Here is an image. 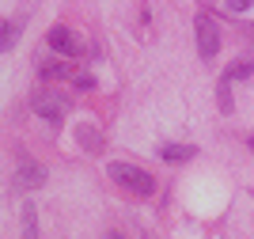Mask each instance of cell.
Wrapping results in <instances>:
<instances>
[{
	"label": "cell",
	"mask_w": 254,
	"mask_h": 239,
	"mask_svg": "<svg viewBox=\"0 0 254 239\" xmlns=\"http://www.w3.org/2000/svg\"><path fill=\"white\" fill-rule=\"evenodd\" d=\"M106 171H110V178H114L118 186H126L129 194H137V198H148L152 190H156V178H152L144 167H133V163H110Z\"/></svg>",
	"instance_id": "cell-1"
},
{
	"label": "cell",
	"mask_w": 254,
	"mask_h": 239,
	"mask_svg": "<svg viewBox=\"0 0 254 239\" xmlns=\"http://www.w3.org/2000/svg\"><path fill=\"white\" fill-rule=\"evenodd\" d=\"M193 31H197V53H201L205 61H212V57H216V50H220V27H216V19H212V15H205V11H197Z\"/></svg>",
	"instance_id": "cell-2"
},
{
	"label": "cell",
	"mask_w": 254,
	"mask_h": 239,
	"mask_svg": "<svg viewBox=\"0 0 254 239\" xmlns=\"http://www.w3.org/2000/svg\"><path fill=\"white\" fill-rule=\"evenodd\" d=\"M46 42H50V50L61 53V57H84V38L76 31H68V27H50Z\"/></svg>",
	"instance_id": "cell-3"
},
{
	"label": "cell",
	"mask_w": 254,
	"mask_h": 239,
	"mask_svg": "<svg viewBox=\"0 0 254 239\" xmlns=\"http://www.w3.org/2000/svg\"><path fill=\"white\" fill-rule=\"evenodd\" d=\"M34 114L57 125V122H61L64 114H68V99H64V95H53V91H42V95H34Z\"/></svg>",
	"instance_id": "cell-4"
},
{
	"label": "cell",
	"mask_w": 254,
	"mask_h": 239,
	"mask_svg": "<svg viewBox=\"0 0 254 239\" xmlns=\"http://www.w3.org/2000/svg\"><path fill=\"white\" fill-rule=\"evenodd\" d=\"M15 182H19V190H38V186H46V167L34 163L31 156H23V159H19V171H15Z\"/></svg>",
	"instance_id": "cell-5"
},
{
	"label": "cell",
	"mask_w": 254,
	"mask_h": 239,
	"mask_svg": "<svg viewBox=\"0 0 254 239\" xmlns=\"http://www.w3.org/2000/svg\"><path fill=\"white\" fill-rule=\"evenodd\" d=\"M197 156V148L193 145H163L159 148V159H167V163H186V159Z\"/></svg>",
	"instance_id": "cell-6"
},
{
	"label": "cell",
	"mask_w": 254,
	"mask_h": 239,
	"mask_svg": "<svg viewBox=\"0 0 254 239\" xmlns=\"http://www.w3.org/2000/svg\"><path fill=\"white\" fill-rule=\"evenodd\" d=\"M19 31H23V15H15V19H8V23H0V50H4V53L19 42Z\"/></svg>",
	"instance_id": "cell-7"
},
{
	"label": "cell",
	"mask_w": 254,
	"mask_h": 239,
	"mask_svg": "<svg viewBox=\"0 0 254 239\" xmlns=\"http://www.w3.org/2000/svg\"><path fill=\"white\" fill-rule=\"evenodd\" d=\"M251 73H254V61H251V57H239V61H232V65H228L224 80H247Z\"/></svg>",
	"instance_id": "cell-8"
},
{
	"label": "cell",
	"mask_w": 254,
	"mask_h": 239,
	"mask_svg": "<svg viewBox=\"0 0 254 239\" xmlns=\"http://www.w3.org/2000/svg\"><path fill=\"white\" fill-rule=\"evenodd\" d=\"M76 141H80L87 152H99V148H103V141H99V133L91 129V125H80V129H76Z\"/></svg>",
	"instance_id": "cell-9"
},
{
	"label": "cell",
	"mask_w": 254,
	"mask_h": 239,
	"mask_svg": "<svg viewBox=\"0 0 254 239\" xmlns=\"http://www.w3.org/2000/svg\"><path fill=\"white\" fill-rule=\"evenodd\" d=\"M23 239H38V213H34V205H23Z\"/></svg>",
	"instance_id": "cell-10"
},
{
	"label": "cell",
	"mask_w": 254,
	"mask_h": 239,
	"mask_svg": "<svg viewBox=\"0 0 254 239\" xmlns=\"http://www.w3.org/2000/svg\"><path fill=\"white\" fill-rule=\"evenodd\" d=\"M216 95H220V110H224V114H232V80H220Z\"/></svg>",
	"instance_id": "cell-11"
},
{
	"label": "cell",
	"mask_w": 254,
	"mask_h": 239,
	"mask_svg": "<svg viewBox=\"0 0 254 239\" xmlns=\"http://www.w3.org/2000/svg\"><path fill=\"white\" fill-rule=\"evenodd\" d=\"M42 76H50V80H61V76H68V69H64V65H57V61H50V65H42Z\"/></svg>",
	"instance_id": "cell-12"
},
{
	"label": "cell",
	"mask_w": 254,
	"mask_h": 239,
	"mask_svg": "<svg viewBox=\"0 0 254 239\" xmlns=\"http://www.w3.org/2000/svg\"><path fill=\"white\" fill-rule=\"evenodd\" d=\"M247 8H251V0H228V11H232V15H243Z\"/></svg>",
	"instance_id": "cell-13"
},
{
	"label": "cell",
	"mask_w": 254,
	"mask_h": 239,
	"mask_svg": "<svg viewBox=\"0 0 254 239\" xmlns=\"http://www.w3.org/2000/svg\"><path fill=\"white\" fill-rule=\"evenodd\" d=\"M72 80H76V87H95V76L91 73H76Z\"/></svg>",
	"instance_id": "cell-14"
},
{
	"label": "cell",
	"mask_w": 254,
	"mask_h": 239,
	"mask_svg": "<svg viewBox=\"0 0 254 239\" xmlns=\"http://www.w3.org/2000/svg\"><path fill=\"white\" fill-rule=\"evenodd\" d=\"M110 239H126V236H110Z\"/></svg>",
	"instance_id": "cell-15"
}]
</instances>
